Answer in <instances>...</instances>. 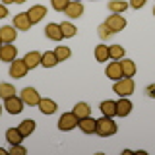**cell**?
I'll list each match as a JSON object with an SVG mask.
<instances>
[{
    "instance_id": "obj_16",
    "label": "cell",
    "mask_w": 155,
    "mask_h": 155,
    "mask_svg": "<svg viewBox=\"0 0 155 155\" xmlns=\"http://www.w3.org/2000/svg\"><path fill=\"white\" fill-rule=\"evenodd\" d=\"M45 35L47 39H51V41H62V31H60V23H48L45 27Z\"/></svg>"
},
{
    "instance_id": "obj_22",
    "label": "cell",
    "mask_w": 155,
    "mask_h": 155,
    "mask_svg": "<svg viewBox=\"0 0 155 155\" xmlns=\"http://www.w3.org/2000/svg\"><path fill=\"white\" fill-rule=\"evenodd\" d=\"M35 126H37V122L33 118H25L21 124L18 126V130L23 134V138H27V136H31L33 132H35Z\"/></svg>"
},
{
    "instance_id": "obj_33",
    "label": "cell",
    "mask_w": 155,
    "mask_h": 155,
    "mask_svg": "<svg viewBox=\"0 0 155 155\" xmlns=\"http://www.w3.org/2000/svg\"><path fill=\"white\" fill-rule=\"evenodd\" d=\"M68 2H70V0H51L52 8H54L56 12H64V8L68 6Z\"/></svg>"
},
{
    "instance_id": "obj_40",
    "label": "cell",
    "mask_w": 155,
    "mask_h": 155,
    "mask_svg": "<svg viewBox=\"0 0 155 155\" xmlns=\"http://www.w3.org/2000/svg\"><path fill=\"white\" fill-rule=\"evenodd\" d=\"M2 109H4V107H0V114H2Z\"/></svg>"
},
{
    "instance_id": "obj_18",
    "label": "cell",
    "mask_w": 155,
    "mask_h": 155,
    "mask_svg": "<svg viewBox=\"0 0 155 155\" xmlns=\"http://www.w3.org/2000/svg\"><path fill=\"white\" fill-rule=\"evenodd\" d=\"M120 68H122V76L124 78H134L136 76V62L130 60V58H122L120 60Z\"/></svg>"
},
{
    "instance_id": "obj_20",
    "label": "cell",
    "mask_w": 155,
    "mask_h": 155,
    "mask_svg": "<svg viewBox=\"0 0 155 155\" xmlns=\"http://www.w3.org/2000/svg\"><path fill=\"white\" fill-rule=\"evenodd\" d=\"M76 116H78V120L80 118H85V116H91V107L85 103V101H80V103H76L74 105V110H72Z\"/></svg>"
},
{
    "instance_id": "obj_30",
    "label": "cell",
    "mask_w": 155,
    "mask_h": 155,
    "mask_svg": "<svg viewBox=\"0 0 155 155\" xmlns=\"http://www.w3.org/2000/svg\"><path fill=\"white\" fill-rule=\"evenodd\" d=\"M54 54H56V58H58V62H62V60H68V58L72 56V51H70V47H56L54 48Z\"/></svg>"
},
{
    "instance_id": "obj_13",
    "label": "cell",
    "mask_w": 155,
    "mask_h": 155,
    "mask_svg": "<svg viewBox=\"0 0 155 155\" xmlns=\"http://www.w3.org/2000/svg\"><path fill=\"white\" fill-rule=\"evenodd\" d=\"M64 14H66L68 18H72V19L80 18L81 14H84V4H81V2H76V0H70V2H68V6L64 8Z\"/></svg>"
},
{
    "instance_id": "obj_32",
    "label": "cell",
    "mask_w": 155,
    "mask_h": 155,
    "mask_svg": "<svg viewBox=\"0 0 155 155\" xmlns=\"http://www.w3.org/2000/svg\"><path fill=\"white\" fill-rule=\"evenodd\" d=\"M10 155H25L27 153V149L23 147L21 143H16V145H12V147H10V151H8Z\"/></svg>"
},
{
    "instance_id": "obj_3",
    "label": "cell",
    "mask_w": 155,
    "mask_h": 155,
    "mask_svg": "<svg viewBox=\"0 0 155 155\" xmlns=\"http://www.w3.org/2000/svg\"><path fill=\"white\" fill-rule=\"evenodd\" d=\"M27 70H29V68L25 64V60H23V58H16L14 62H10L8 74H10V78H16V80H19V78H25Z\"/></svg>"
},
{
    "instance_id": "obj_34",
    "label": "cell",
    "mask_w": 155,
    "mask_h": 155,
    "mask_svg": "<svg viewBox=\"0 0 155 155\" xmlns=\"http://www.w3.org/2000/svg\"><path fill=\"white\" fill-rule=\"evenodd\" d=\"M130 6H132L134 10H140V8H143L145 6V0H130Z\"/></svg>"
},
{
    "instance_id": "obj_35",
    "label": "cell",
    "mask_w": 155,
    "mask_h": 155,
    "mask_svg": "<svg viewBox=\"0 0 155 155\" xmlns=\"http://www.w3.org/2000/svg\"><path fill=\"white\" fill-rule=\"evenodd\" d=\"M6 16H8V6H6V4H2V2H0V19H4Z\"/></svg>"
},
{
    "instance_id": "obj_10",
    "label": "cell",
    "mask_w": 155,
    "mask_h": 155,
    "mask_svg": "<svg viewBox=\"0 0 155 155\" xmlns=\"http://www.w3.org/2000/svg\"><path fill=\"white\" fill-rule=\"evenodd\" d=\"M27 16H29V19H31V23L35 25V23H39L43 18L47 16V8L43 6V4H35V6H31L27 10Z\"/></svg>"
},
{
    "instance_id": "obj_5",
    "label": "cell",
    "mask_w": 155,
    "mask_h": 155,
    "mask_svg": "<svg viewBox=\"0 0 155 155\" xmlns=\"http://www.w3.org/2000/svg\"><path fill=\"white\" fill-rule=\"evenodd\" d=\"M19 97H21V101L25 105H29V107H37L39 101H41V95H39V91L35 87H23Z\"/></svg>"
},
{
    "instance_id": "obj_27",
    "label": "cell",
    "mask_w": 155,
    "mask_h": 155,
    "mask_svg": "<svg viewBox=\"0 0 155 155\" xmlns=\"http://www.w3.org/2000/svg\"><path fill=\"white\" fill-rule=\"evenodd\" d=\"M95 60L97 62H107L109 60V47L107 45H97L95 47Z\"/></svg>"
},
{
    "instance_id": "obj_25",
    "label": "cell",
    "mask_w": 155,
    "mask_h": 155,
    "mask_svg": "<svg viewBox=\"0 0 155 155\" xmlns=\"http://www.w3.org/2000/svg\"><path fill=\"white\" fill-rule=\"evenodd\" d=\"M128 8H130V4L124 2V0H110L109 2V10L113 14H124Z\"/></svg>"
},
{
    "instance_id": "obj_8",
    "label": "cell",
    "mask_w": 155,
    "mask_h": 155,
    "mask_svg": "<svg viewBox=\"0 0 155 155\" xmlns=\"http://www.w3.org/2000/svg\"><path fill=\"white\" fill-rule=\"evenodd\" d=\"M105 23L113 29V33L124 31V27H126V19H124L122 14H113V16H109V18L105 19Z\"/></svg>"
},
{
    "instance_id": "obj_12",
    "label": "cell",
    "mask_w": 155,
    "mask_h": 155,
    "mask_svg": "<svg viewBox=\"0 0 155 155\" xmlns=\"http://www.w3.org/2000/svg\"><path fill=\"white\" fill-rule=\"evenodd\" d=\"M132 101L128 99V97H120L118 101H116V116H128L130 113H132Z\"/></svg>"
},
{
    "instance_id": "obj_28",
    "label": "cell",
    "mask_w": 155,
    "mask_h": 155,
    "mask_svg": "<svg viewBox=\"0 0 155 155\" xmlns=\"http://www.w3.org/2000/svg\"><path fill=\"white\" fill-rule=\"evenodd\" d=\"M109 58H113V60H122L124 58V47L122 45H110L109 47Z\"/></svg>"
},
{
    "instance_id": "obj_14",
    "label": "cell",
    "mask_w": 155,
    "mask_h": 155,
    "mask_svg": "<svg viewBox=\"0 0 155 155\" xmlns=\"http://www.w3.org/2000/svg\"><path fill=\"white\" fill-rule=\"evenodd\" d=\"M16 37H18V31L14 25H2L0 27V41H2V45L4 43H14Z\"/></svg>"
},
{
    "instance_id": "obj_23",
    "label": "cell",
    "mask_w": 155,
    "mask_h": 155,
    "mask_svg": "<svg viewBox=\"0 0 155 155\" xmlns=\"http://www.w3.org/2000/svg\"><path fill=\"white\" fill-rule=\"evenodd\" d=\"M58 64V58L54 54V51H47V52H43V56H41V66H45V68H54Z\"/></svg>"
},
{
    "instance_id": "obj_31",
    "label": "cell",
    "mask_w": 155,
    "mask_h": 155,
    "mask_svg": "<svg viewBox=\"0 0 155 155\" xmlns=\"http://www.w3.org/2000/svg\"><path fill=\"white\" fill-rule=\"evenodd\" d=\"M97 35H99L101 41H105V39H109L110 35H113V29L107 25V23H101V25L97 27Z\"/></svg>"
},
{
    "instance_id": "obj_15",
    "label": "cell",
    "mask_w": 155,
    "mask_h": 155,
    "mask_svg": "<svg viewBox=\"0 0 155 155\" xmlns=\"http://www.w3.org/2000/svg\"><path fill=\"white\" fill-rule=\"evenodd\" d=\"M95 124H97V120L91 118V116H85V118L78 120V128L84 134H95Z\"/></svg>"
},
{
    "instance_id": "obj_11",
    "label": "cell",
    "mask_w": 155,
    "mask_h": 155,
    "mask_svg": "<svg viewBox=\"0 0 155 155\" xmlns=\"http://www.w3.org/2000/svg\"><path fill=\"white\" fill-rule=\"evenodd\" d=\"M105 76L109 78V80H120V78H124L122 76V68H120V60H114V62H109V66H107V70H105Z\"/></svg>"
},
{
    "instance_id": "obj_1",
    "label": "cell",
    "mask_w": 155,
    "mask_h": 155,
    "mask_svg": "<svg viewBox=\"0 0 155 155\" xmlns=\"http://www.w3.org/2000/svg\"><path fill=\"white\" fill-rule=\"evenodd\" d=\"M118 132V126L110 116H101L95 124V134L101 136V138H109V136H114Z\"/></svg>"
},
{
    "instance_id": "obj_43",
    "label": "cell",
    "mask_w": 155,
    "mask_h": 155,
    "mask_svg": "<svg viewBox=\"0 0 155 155\" xmlns=\"http://www.w3.org/2000/svg\"><path fill=\"white\" fill-rule=\"evenodd\" d=\"M76 2H80V0H76Z\"/></svg>"
},
{
    "instance_id": "obj_26",
    "label": "cell",
    "mask_w": 155,
    "mask_h": 155,
    "mask_svg": "<svg viewBox=\"0 0 155 155\" xmlns=\"http://www.w3.org/2000/svg\"><path fill=\"white\" fill-rule=\"evenodd\" d=\"M60 31H62V37L64 39H72V37H76L78 27L74 23H70V21H62L60 23Z\"/></svg>"
},
{
    "instance_id": "obj_36",
    "label": "cell",
    "mask_w": 155,
    "mask_h": 155,
    "mask_svg": "<svg viewBox=\"0 0 155 155\" xmlns=\"http://www.w3.org/2000/svg\"><path fill=\"white\" fill-rule=\"evenodd\" d=\"M147 95L151 97V99H155V85H149L147 87Z\"/></svg>"
},
{
    "instance_id": "obj_17",
    "label": "cell",
    "mask_w": 155,
    "mask_h": 155,
    "mask_svg": "<svg viewBox=\"0 0 155 155\" xmlns=\"http://www.w3.org/2000/svg\"><path fill=\"white\" fill-rule=\"evenodd\" d=\"M37 107H39V110H41L43 114H54L56 109H58V105L54 103V101H52V99H47V97H45V99L41 97V101H39Z\"/></svg>"
},
{
    "instance_id": "obj_21",
    "label": "cell",
    "mask_w": 155,
    "mask_h": 155,
    "mask_svg": "<svg viewBox=\"0 0 155 155\" xmlns=\"http://www.w3.org/2000/svg\"><path fill=\"white\" fill-rule=\"evenodd\" d=\"M99 109H101V113H103V116H110V118H113V116H116V101L107 99L99 105Z\"/></svg>"
},
{
    "instance_id": "obj_37",
    "label": "cell",
    "mask_w": 155,
    "mask_h": 155,
    "mask_svg": "<svg viewBox=\"0 0 155 155\" xmlns=\"http://www.w3.org/2000/svg\"><path fill=\"white\" fill-rule=\"evenodd\" d=\"M14 2H16V0H2V4H6V6L8 4H14Z\"/></svg>"
},
{
    "instance_id": "obj_2",
    "label": "cell",
    "mask_w": 155,
    "mask_h": 155,
    "mask_svg": "<svg viewBox=\"0 0 155 155\" xmlns=\"http://www.w3.org/2000/svg\"><path fill=\"white\" fill-rule=\"evenodd\" d=\"M134 89H136V84H134L132 78H120V80H116L114 85H113V91L118 97H130L134 93Z\"/></svg>"
},
{
    "instance_id": "obj_29",
    "label": "cell",
    "mask_w": 155,
    "mask_h": 155,
    "mask_svg": "<svg viewBox=\"0 0 155 155\" xmlns=\"http://www.w3.org/2000/svg\"><path fill=\"white\" fill-rule=\"evenodd\" d=\"M14 95H16V87L12 84H0V99H8Z\"/></svg>"
},
{
    "instance_id": "obj_41",
    "label": "cell",
    "mask_w": 155,
    "mask_h": 155,
    "mask_svg": "<svg viewBox=\"0 0 155 155\" xmlns=\"http://www.w3.org/2000/svg\"><path fill=\"white\" fill-rule=\"evenodd\" d=\"M153 16H155V6H153Z\"/></svg>"
},
{
    "instance_id": "obj_6",
    "label": "cell",
    "mask_w": 155,
    "mask_h": 155,
    "mask_svg": "<svg viewBox=\"0 0 155 155\" xmlns=\"http://www.w3.org/2000/svg\"><path fill=\"white\" fill-rule=\"evenodd\" d=\"M23 105H25V103H23L21 97H18V95L4 99V109H6L10 114H19L23 110Z\"/></svg>"
},
{
    "instance_id": "obj_7",
    "label": "cell",
    "mask_w": 155,
    "mask_h": 155,
    "mask_svg": "<svg viewBox=\"0 0 155 155\" xmlns=\"http://www.w3.org/2000/svg\"><path fill=\"white\" fill-rule=\"evenodd\" d=\"M16 58H18V47H14V43L0 45V60L2 62H14Z\"/></svg>"
},
{
    "instance_id": "obj_4",
    "label": "cell",
    "mask_w": 155,
    "mask_h": 155,
    "mask_svg": "<svg viewBox=\"0 0 155 155\" xmlns=\"http://www.w3.org/2000/svg\"><path fill=\"white\" fill-rule=\"evenodd\" d=\"M78 126V116L74 113H64L58 118V130L60 132H70Z\"/></svg>"
},
{
    "instance_id": "obj_9",
    "label": "cell",
    "mask_w": 155,
    "mask_h": 155,
    "mask_svg": "<svg viewBox=\"0 0 155 155\" xmlns=\"http://www.w3.org/2000/svg\"><path fill=\"white\" fill-rule=\"evenodd\" d=\"M31 25L33 23H31V19H29L27 12H19V14L14 16V27H16L18 31H29Z\"/></svg>"
},
{
    "instance_id": "obj_19",
    "label": "cell",
    "mask_w": 155,
    "mask_h": 155,
    "mask_svg": "<svg viewBox=\"0 0 155 155\" xmlns=\"http://www.w3.org/2000/svg\"><path fill=\"white\" fill-rule=\"evenodd\" d=\"M41 52H37V51H29L25 56H23V60H25V64L29 70H33V68H37L39 64H41Z\"/></svg>"
},
{
    "instance_id": "obj_42",
    "label": "cell",
    "mask_w": 155,
    "mask_h": 155,
    "mask_svg": "<svg viewBox=\"0 0 155 155\" xmlns=\"http://www.w3.org/2000/svg\"><path fill=\"white\" fill-rule=\"evenodd\" d=\"M0 45H2V41H0Z\"/></svg>"
},
{
    "instance_id": "obj_24",
    "label": "cell",
    "mask_w": 155,
    "mask_h": 155,
    "mask_svg": "<svg viewBox=\"0 0 155 155\" xmlns=\"http://www.w3.org/2000/svg\"><path fill=\"white\" fill-rule=\"evenodd\" d=\"M6 140L10 142V145L21 143V142H23V134L19 132L18 128H8V130H6Z\"/></svg>"
},
{
    "instance_id": "obj_39",
    "label": "cell",
    "mask_w": 155,
    "mask_h": 155,
    "mask_svg": "<svg viewBox=\"0 0 155 155\" xmlns=\"http://www.w3.org/2000/svg\"><path fill=\"white\" fill-rule=\"evenodd\" d=\"M16 2H18V4H23V2H25V0H16Z\"/></svg>"
},
{
    "instance_id": "obj_38",
    "label": "cell",
    "mask_w": 155,
    "mask_h": 155,
    "mask_svg": "<svg viewBox=\"0 0 155 155\" xmlns=\"http://www.w3.org/2000/svg\"><path fill=\"white\" fill-rule=\"evenodd\" d=\"M0 155H6V149H2V147H0Z\"/></svg>"
}]
</instances>
